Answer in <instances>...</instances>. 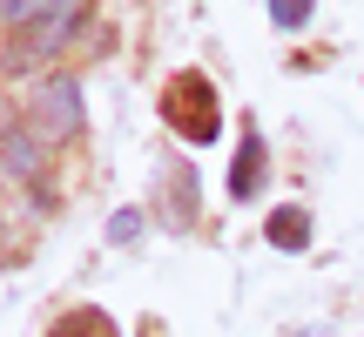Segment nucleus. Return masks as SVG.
I'll return each instance as SVG.
<instances>
[{
    "label": "nucleus",
    "mask_w": 364,
    "mask_h": 337,
    "mask_svg": "<svg viewBox=\"0 0 364 337\" xmlns=\"http://www.w3.org/2000/svg\"><path fill=\"white\" fill-rule=\"evenodd\" d=\"M263 236H270L277 250H290V257H297V250H311V216H304L297 203H284V209H270V223H263Z\"/></svg>",
    "instance_id": "423d86ee"
},
{
    "label": "nucleus",
    "mask_w": 364,
    "mask_h": 337,
    "mask_svg": "<svg viewBox=\"0 0 364 337\" xmlns=\"http://www.w3.org/2000/svg\"><path fill=\"white\" fill-rule=\"evenodd\" d=\"M81 21H88V7H54V0H48V7L21 27V41H14V54H7V68H27V61H41V54H54Z\"/></svg>",
    "instance_id": "7ed1b4c3"
},
{
    "label": "nucleus",
    "mask_w": 364,
    "mask_h": 337,
    "mask_svg": "<svg viewBox=\"0 0 364 337\" xmlns=\"http://www.w3.org/2000/svg\"><path fill=\"white\" fill-rule=\"evenodd\" d=\"M169 216H176V230L196 216V182H189V168L169 162Z\"/></svg>",
    "instance_id": "6e6552de"
},
{
    "label": "nucleus",
    "mask_w": 364,
    "mask_h": 337,
    "mask_svg": "<svg viewBox=\"0 0 364 337\" xmlns=\"http://www.w3.org/2000/svg\"><path fill=\"white\" fill-rule=\"evenodd\" d=\"M27 129L41 135V149L68 142V135L81 129V88L68 75H41L34 95H27Z\"/></svg>",
    "instance_id": "f03ea898"
},
{
    "label": "nucleus",
    "mask_w": 364,
    "mask_h": 337,
    "mask_svg": "<svg viewBox=\"0 0 364 337\" xmlns=\"http://www.w3.org/2000/svg\"><path fill=\"white\" fill-rule=\"evenodd\" d=\"M270 21L277 27H304L311 21V0H270Z\"/></svg>",
    "instance_id": "1a4fd4ad"
},
{
    "label": "nucleus",
    "mask_w": 364,
    "mask_h": 337,
    "mask_svg": "<svg viewBox=\"0 0 364 337\" xmlns=\"http://www.w3.org/2000/svg\"><path fill=\"white\" fill-rule=\"evenodd\" d=\"M162 122H169V129H176L189 149L216 142V129H223L216 81H209L203 68H182V75H169V81H162Z\"/></svg>",
    "instance_id": "f257e3e1"
},
{
    "label": "nucleus",
    "mask_w": 364,
    "mask_h": 337,
    "mask_svg": "<svg viewBox=\"0 0 364 337\" xmlns=\"http://www.w3.org/2000/svg\"><path fill=\"white\" fill-rule=\"evenodd\" d=\"M290 337H331V324H304V331H290Z\"/></svg>",
    "instance_id": "9b49d317"
},
{
    "label": "nucleus",
    "mask_w": 364,
    "mask_h": 337,
    "mask_svg": "<svg viewBox=\"0 0 364 337\" xmlns=\"http://www.w3.org/2000/svg\"><path fill=\"white\" fill-rule=\"evenodd\" d=\"M48 337H122L115 331V317L108 311H95V304H75L68 317H54V331Z\"/></svg>",
    "instance_id": "0eeeda50"
},
{
    "label": "nucleus",
    "mask_w": 364,
    "mask_h": 337,
    "mask_svg": "<svg viewBox=\"0 0 364 337\" xmlns=\"http://www.w3.org/2000/svg\"><path fill=\"white\" fill-rule=\"evenodd\" d=\"M257 182H263V135L243 129V149H236V168H230V196H236V203H250Z\"/></svg>",
    "instance_id": "39448f33"
},
{
    "label": "nucleus",
    "mask_w": 364,
    "mask_h": 337,
    "mask_svg": "<svg viewBox=\"0 0 364 337\" xmlns=\"http://www.w3.org/2000/svg\"><path fill=\"white\" fill-rule=\"evenodd\" d=\"M108 236H115V243H135V236H142V209H122V216L108 223Z\"/></svg>",
    "instance_id": "9d476101"
},
{
    "label": "nucleus",
    "mask_w": 364,
    "mask_h": 337,
    "mask_svg": "<svg viewBox=\"0 0 364 337\" xmlns=\"http://www.w3.org/2000/svg\"><path fill=\"white\" fill-rule=\"evenodd\" d=\"M0 168L21 182H41V168H48V149H41V135L27 129V122H7L0 129Z\"/></svg>",
    "instance_id": "20e7f679"
}]
</instances>
